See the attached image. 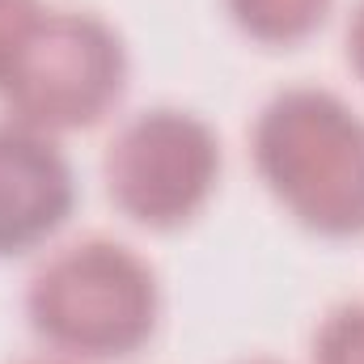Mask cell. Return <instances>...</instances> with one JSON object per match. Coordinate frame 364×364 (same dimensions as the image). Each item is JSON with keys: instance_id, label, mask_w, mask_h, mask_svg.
Listing matches in <instances>:
<instances>
[{"instance_id": "52a82bcc", "label": "cell", "mask_w": 364, "mask_h": 364, "mask_svg": "<svg viewBox=\"0 0 364 364\" xmlns=\"http://www.w3.org/2000/svg\"><path fill=\"white\" fill-rule=\"evenodd\" d=\"M314 364H364V301L335 305L314 331Z\"/></svg>"}, {"instance_id": "6da1fadb", "label": "cell", "mask_w": 364, "mask_h": 364, "mask_svg": "<svg viewBox=\"0 0 364 364\" xmlns=\"http://www.w3.org/2000/svg\"><path fill=\"white\" fill-rule=\"evenodd\" d=\"M250 157L275 203L318 237L364 233V114L335 90L272 93L250 132Z\"/></svg>"}, {"instance_id": "9c48e42d", "label": "cell", "mask_w": 364, "mask_h": 364, "mask_svg": "<svg viewBox=\"0 0 364 364\" xmlns=\"http://www.w3.org/2000/svg\"><path fill=\"white\" fill-rule=\"evenodd\" d=\"M348 64L364 81V0H356V9L348 17Z\"/></svg>"}, {"instance_id": "ba28073f", "label": "cell", "mask_w": 364, "mask_h": 364, "mask_svg": "<svg viewBox=\"0 0 364 364\" xmlns=\"http://www.w3.org/2000/svg\"><path fill=\"white\" fill-rule=\"evenodd\" d=\"M43 17H47L43 0H0V85Z\"/></svg>"}, {"instance_id": "3957f363", "label": "cell", "mask_w": 364, "mask_h": 364, "mask_svg": "<svg viewBox=\"0 0 364 364\" xmlns=\"http://www.w3.org/2000/svg\"><path fill=\"white\" fill-rule=\"evenodd\" d=\"M127 90V47L119 30L90 9H47L13 60L0 102L9 123L43 136L102 123Z\"/></svg>"}, {"instance_id": "7a4b0ae2", "label": "cell", "mask_w": 364, "mask_h": 364, "mask_svg": "<svg viewBox=\"0 0 364 364\" xmlns=\"http://www.w3.org/2000/svg\"><path fill=\"white\" fill-rule=\"evenodd\" d=\"M34 335L73 360H119L144 348L161 318L157 272L114 237H81L38 263L26 284Z\"/></svg>"}, {"instance_id": "30bf717a", "label": "cell", "mask_w": 364, "mask_h": 364, "mask_svg": "<svg viewBox=\"0 0 364 364\" xmlns=\"http://www.w3.org/2000/svg\"><path fill=\"white\" fill-rule=\"evenodd\" d=\"M237 364H279V360H272V356H250V360H237Z\"/></svg>"}, {"instance_id": "5b68a950", "label": "cell", "mask_w": 364, "mask_h": 364, "mask_svg": "<svg viewBox=\"0 0 364 364\" xmlns=\"http://www.w3.org/2000/svg\"><path fill=\"white\" fill-rule=\"evenodd\" d=\"M77 203V178L51 136L0 123V255L43 246Z\"/></svg>"}, {"instance_id": "277c9868", "label": "cell", "mask_w": 364, "mask_h": 364, "mask_svg": "<svg viewBox=\"0 0 364 364\" xmlns=\"http://www.w3.org/2000/svg\"><path fill=\"white\" fill-rule=\"evenodd\" d=\"M102 178L110 203L144 229H178L212 199L220 178L216 132L178 106L132 114L106 144Z\"/></svg>"}, {"instance_id": "8fae6325", "label": "cell", "mask_w": 364, "mask_h": 364, "mask_svg": "<svg viewBox=\"0 0 364 364\" xmlns=\"http://www.w3.org/2000/svg\"><path fill=\"white\" fill-rule=\"evenodd\" d=\"M21 364H73V360H21Z\"/></svg>"}, {"instance_id": "8992f818", "label": "cell", "mask_w": 364, "mask_h": 364, "mask_svg": "<svg viewBox=\"0 0 364 364\" xmlns=\"http://www.w3.org/2000/svg\"><path fill=\"white\" fill-rule=\"evenodd\" d=\"M335 0H225L237 30L263 47L305 43L331 13Z\"/></svg>"}]
</instances>
